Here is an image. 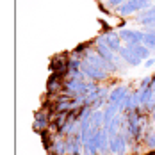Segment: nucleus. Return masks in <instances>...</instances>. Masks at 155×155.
Instances as JSON below:
<instances>
[{
  "label": "nucleus",
  "instance_id": "nucleus-20",
  "mask_svg": "<svg viewBox=\"0 0 155 155\" xmlns=\"http://www.w3.org/2000/svg\"><path fill=\"white\" fill-rule=\"evenodd\" d=\"M146 31H152V32H155V27H146Z\"/></svg>",
  "mask_w": 155,
  "mask_h": 155
},
{
  "label": "nucleus",
  "instance_id": "nucleus-3",
  "mask_svg": "<svg viewBox=\"0 0 155 155\" xmlns=\"http://www.w3.org/2000/svg\"><path fill=\"white\" fill-rule=\"evenodd\" d=\"M82 71H84V75L86 77H89L91 80H104V78H107V71L105 70H102V68H98V66H93V64H89V62H84L82 61Z\"/></svg>",
  "mask_w": 155,
  "mask_h": 155
},
{
  "label": "nucleus",
  "instance_id": "nucleus-5",
  "mask_svg": "<svg viewBox=\"0 0 155 155\" xmlns=\"http://www.w3.org/2000/svg\"><path fill=\"white\" fill-rule=\"evenodd\" d=\"M127 94H128V87H127V86H118V87H114V89L110 91L107 104H112V105H120V102L123 100Z\"/></svg>",
  "mask_w": 155,
  "mask_h": 155
},
{
  "label": "nucleus",
  "instance_id": "nucleus-7",
  "mask_svg": "<svg viewBox=\"0 0 155 155\" xmlns=\"http://www.w3.org/2000/svg\"><path fill=\"white\" fill-rule=\"evenodd\" d=\"M118 114H120V109H118V105L105 104V109H104V128L112 123V120H114Z\"/></svg>",
  "mask_w": 155,
  "mask_h": 155
},
{
  "label": "nucleus",
  "instance_id": "nucleus-22",
  "mask_svg": "<svg viewBox=\"0 0 155 155\" xmlns=\"http://www.w3.org/2000/svg\"><path fill=\"white\" fill-rule=\"evenodd\" d=\"M152 9H153V11H155V5H153V7H152Z\"/></svg>",
  "mask_w": 155,
  "mask_h": 155
},
{
  "label": "nucleus",
  "instance_id": "nucleus-23",
  "mask_svg": "<svg viewBox=\"0 0 155 155\" xmlns=\"http://www.w3.org/2000/svg\"><path fill=\"white\" fill-rule=\"evenodd\" d=\"M150 155H155V153H150Z\"/></svg>",
  "mask_w": 155,
  "mask_h": 155
},
{
  "label": "nucleus",
  "instance_id": "nucleus-1",
  "mask_svg": "<svg viewBox=\"0 0 155 155\" xmlns=\"http://www.w3.org/2000/svg\"><path fill=\"white\" fill-rule=\"evenodd\" d=\"M120 38L127 43V47H134V45H141V43H143V39H144V32L123 29V31L120 32Z\"/></svg>",
  "mask_w": 155,
  "mask_h": 155
},
{
  "label": "nucleus",
  "instance_id": "nucleus-6",
  "mask_svg": "<svg viewBox=\"0 0 155 155\" xmlns=\"http://www.w3.org/2000/svg\"><path fill=\"white\" fill-rule=\"evenodd\" d=\"M120 57H121L125 62H128L130 66H139L141 61H143V59H139V57L132 52V48L130 47H123L121 48V50H120Z\"/></svg>",
  "mask_w": 155,
  "mask_h": 155
},
{
  "label": "nucleus",
  "instance_id": "nucleus-15",
  "mask_svg": "<svg viewBox=\"0 0 155 155\" xmlns=\"http://www.w3.org/2000/svg\"><path fill=\"white\" fill-rule=\"evenodd\" d=\"M143 45H144V47H148L150 50H155V32L144 31V39H143Z\"/></svg>",
  "mask_w": 155,
  "mask_h": 155
},
{
  "label": "nucleus",
  "instance_id": "nucleus-9",
  "mask_svg": "<svg viewBox=\"0 0 155 155\" xmlns=\"http://www.w3.org/2000/svg\"><path fill=\"white\" fill-rule=\"evenodd\" d=\"M47 127H48V114H45V110H38L36 118H34V130L43 134Z\"/></svg>",
  "mask_w": 155,
  "mask_h": 155
},
{
  "label": "nucleus",
  "instance_id": "nucleus-13",
  "mask_svg": "<svg viewBox=\"0 0 155 155\" xmlns=\"http://www.w3.org/2000/svg\"><path fill=\"white\" fill-rule=\"evenodd\" d=\"M130 48H132V52H134L139 59H150V48L144 47L143 43H141V45H134V47H130Z\"/></svg>",
  "mask_w": 155,
  "mask_h": 155
},
{
  "label": "nucleus",
  "instance_id": "nucleus-19",
  "mask_svg": "<svg viewBox=\"0 0 155 155\" xmlns=\"http://www.w3.org/2000/svg\"><path fill=\"white\" fill-rule=\"evenodd\" d=\"M153 64H155V59H153V57L146 59V62H144V66H146V68H150V66H153Z\"/></svg>",
  "mask_w": 155,
  "mask_h": 155
},
{
  "label": "nucleus",
  "instance_id": "nucleus-11",
  "mask_svg": "<svg viewBox=\"0 0 155 155\" xmlns=\"http://www.w3.org/2000/svg\"><path fill=\"white\" fill-rule=\"evenodd\" d=\"M61 77L62 75H59V73H52V77L48 78V93H55V91L62 89L64 84H61Z\"/></svg>",
  "mask_w": 155,
  "mask_h": 155
},
{
  "label": "nucleus",
  "instance_id": "nucleus-12",
  "mask_svg": "<svg viewBox=\"0 0 155 155\" xmlns=\"http://www.w3.org/2000/svg\"><path fill=\"white\" fill-rule=\"evenodd\" d=\"M89 121L93 127H98V128H104V110H93L91 112V118H89Z\"/></svg>",
  "mask_w": 155,
  "mask_h": 155
},
{
  "label": "nucleus",
  "instance_id": "nucleus-8",
  "mask_svg": "<svg viewBox=\"0 0 155 155\" xmlns=\"http://www.w3.org/2000/svg\"><path fill=\"white\" fill-rule=\"evenodd\" d=\"M96 50H98V55L102 57V59H105L107 62H114L116 61V57L118 55H114V52L107 47V45H104V43H100V41H96ZM116 64V62H114ZM120 70V68H118Z\"/></svg>",
  "mask_w": 155,
  "mask_h": 155
},
{
  "label": "nucleus",
  "instance_id": "nucleus-16",
  "mask_svg": "<svg viewBox=\"0 0 155 155\" xmlns=\"http://www.w3.org/2000/svg\"><path fill=\"white\" fill-rule=\"evenodd\" d=\"M84 155H100L98 153V146L93 139L84 143Z\"/></svg>",
  "mask_w": 155,
  "mask_h": 155
},
{
  "label": "nucleus",
  "instance_id": "nucleus-21",
  "mask_svg": "<svg viewBox=\"0 0 155 155\" xmlns=\"http://www.w3.org/2000/svg\"><path fill=\"white\" fill-rule=\"evenodd\" d=\"M152 118H153V121H155V109L152 110Z\"/></svg>",
  "mask_w": 155,
  "mask_h": 155
},
{
  "label": "nucleus",
  "instance_id": "nucleus-2",
  "mask_svg": "<svg viewBox=\"0 0 155 155\" xmlns=\"http://www.w3.org/2000/svg\"><path fill=\"white\" fill-rule=\"evenodd\" d=\"M120 34L118 32H112V31H109V32H105L104 36H100L96 41H100V43H104V45H107L112 52H120L121 50V43H120Z\"/></svg>",
  "mask_w": 155,
  "mask_h": 155
},
{
  "label": "nucleus",
  "instance_id": "nucleus-4",
  "mask_svg": "<svg viewBox=\"0 0 155 155\" xmlns=\"http://www.w3.org/2000/svg\"><path fill=\"white\" fill-rule=\"evenodd\" d=\"M127 136H125V132H120V134H116L114 137H110V152L114 155H125L127 152Z\"/></svg>",
  "mask_w": 155,
  "mask_h": 155
},
{
  "label": "nucleus",
  "instance_id": "nucleus-18",
  "mask_svg": "<svg viewBox=\"0 0 155 155\" xmlns=\"http://www.w3.org/2000/svg\"><path fill=\"white\" fill-rule=\"evenodd\" d=\"M127 0H109V5H112V7H120L121 4H125Z\"/></svg>",
  "mask_w": 155,
  "mask_h": 155
},
{
  "label": "nucleus",
  "instance_id": "nucleus-14",
  "mask_svg": "<svg viewBox=\"0 0 155 155\" xmlns=\"http://www.w3.org/2000/svg\"><path fill=\"white\" fill-rule=\"evenodd\" d=\"M80 68H82V61L78 59V57H75V59H71V61H68V77L70 75H73L75 71H80Z\"/></svg>",
  "mask_w": 155,
  "mask_h": 155
},
{
  "label": "nucleus",
  "instance_id": "nucleus-17",
  "mask_svg": "<svg viewBox=\"0 0 155 155\" xmlns=\"http://www.w3.org/2000/svg\"><path fill=\"white\" fill-rule=\"evenodd\" d=\"M84 71H75L73 75H70V78H75V80H80V82H84Z\"/></svg>",
  "mask_w": 155,
  "mask_h": 155
},
{
  "label": "nucleus",
  "instance_id": "nucleus-10",
  "mask_svg": "<svg viewBox=\"0 0 155 155\" xmlns=\"http://www.w3.org/2000/svg\"><path fill=\"white\" fill-rule=\"evenodd\" d=\"M143 139H144V144L150 148V150H155V128L153 127H144V134H143Z\"/></svg>",
  "mask_w": 155,
  "mask_h": 155
}]
</instances>
